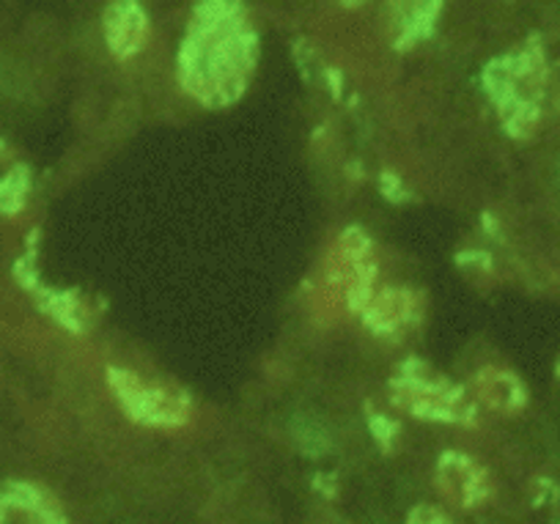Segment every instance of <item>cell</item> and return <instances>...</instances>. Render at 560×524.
I'll return each mask as SVG.
<instances>
[{
    "label": "cell",
    "mask_w": 560,
    "mask_h": 524,
    "mask_svg": "<svg viewBox=\"0 0 560 524\" xmlns=\"http://www.w3.org/2000/svg\"><path fill=\"white\" fill-rule=\"evenodd\" d=\"M253 58L256 39L240 9L229 3L201 7L182 53V80L209 107L229 105L245 89Z\"/></svg>",
    "instance_id": "6da1fadb"
},
{
    "label": "cell",
    "mask_w": 560,
    "mask_h": 524,
    "mask_svg": "<svg viewBox=\"0 0 560 524\" xmlns=\"http://www.w3.org/2000/svg\"><path fill=\"white\" fill-rule=\"evenodd\" d=\"M0 524H63L61 513L31 484L0 489Z\"/></svg>",
    "instance_id": "5b68a950"
},
{
    "label": "cell",
    "mask_w": 560,
    "mask_h": 524,
    "mask_svg": "<svg viewBox=\"0 0 560 524\" xmlns=\"http://www.w3.org/2000/svg\"><path fill=\"white\" fill-rule=\"evenodd\" d=\"M438 486L454 505L476 508L487 500L489 478L465 453H445L438 464Z\"/></svg>",
    "instance_id": "277c9868"
},
{
    "label": "cell",
    "mask_w": 560,
    "mask_h": 524,
    "mask_svg": "<svg viewBox=\"0 0 560 524\" xmlns=\"http://www.w3.org/2000/svg\"><path fill=\"white\" fill-rule=\"evenodd\" d=\"M472 387H476V396L481 398L489 409H498V412H516V409L525 404V387H522V382L516 380L511 371H478Z\"/></svg>",
    "instance_id": "52a82bcc"
},
{
    "label": "cell",
    "mask_w": 560,
    "mask_h": 524,
    "mask_svg": "<svg viewBox=\"0 0 560 524\" xmlns=\"http://www.w3.org/2000/svg\"><path fill=\"white\" fill-rule=\"evenodd\" d=\"M393 401L398 407L409 409L412 415L432 420H472L476 407H472L470 398L465 396V391H459L456 385H451L445 376L434 374L427 365H412L401 371L396 382L390 385Z\"/></svg>",
    "instance_id": "7a4b0ae2"
},
{
    "label": "cell",
    "mask_w": 560,
    "mask_h": 524,
    "mask_svg": "<svg viewBox=\"0 0 560 524\" xmlns=\"http://www.w3.org/2000/svg\"><path fill=\"white\" fill-rule=\"evenodd\" d=\"M28 193V173L0 145V212H18Z\"/></svg>",
    "instance_id": "9c48e42d"
},
{
    "label": "cell",
    "mask_w": 560,
    "mask_h": 524,
    "mask_svg": "<svg viewBox=\"0 0 560 524\" xmlns=\"http://www.w3.org/2000/svg\"><path fill=\"white\" fill-rule=\"evenodd\" d=\"M110 385L116 391L118 401L124 404V409L140 423L176 429V426H185L187 418H190L187 398L182 393L171 391V387L154 385V382L140 380V376L121 369L110 371Z\"/></svg>",
    "instance_id": "3957f363"
},
{
    "label": "cell",
    "mask_w": 560,
    "mask_h": 524,
    "mask_svg": "<svg viewBox=\"0 0 560 524\" xmlns=\"http://www.w3.org/2000/svg\"><path fill=\"white\" fill-rule=\"evenodd\" d=\"M147 14L138 3H116L105 14V36L107 45L116 56L129 58L147 42Z\"/></svg>",
    "instance_id": "8992f818"
},
{
    "label": "cell",
    "mask_w": 560,
    "mask_h": 524,
    "mask_svg": "<svg viewBox=\"0 0 560 524\" xmlns=\"http://www.w3.org/2000/svg\"><path fill=\"white\" fill-rule=\"evenodd\" d=\"M409 316H412V294L407 291H385L365 307L369 327L382 329V333L401 327Z\"/></svg>",
    "instance_id": "ba28073f"
},
{
    "label": "cell",
    "mask_w": 560,
    "mask_h": 524,
    "mask_svg": "<svg viewBox=\"0 0 560 524\" xmlns=\"http://www.w3.org/2000/svg\"><path fill=\"white\" fill-rule=\"evenodd\" d=\"M407 524H454V519L434 505H418L407 516Z\"/></svg>",
    "instance_id": "30bf717a"
}]
</instances>
